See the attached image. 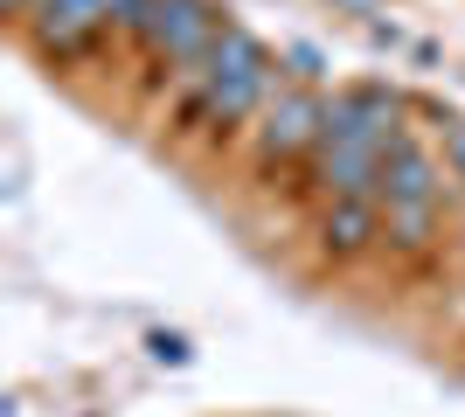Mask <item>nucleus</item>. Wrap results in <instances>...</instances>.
<instances>
[{
	"label": "nucleus",
	"instance_id": "nucleus-1",
	"mask_svg": "<svg viewBox=\"0 0 465 417\" xmlns=\"http://www.w3.org/2000/svg\"><path fill=\"white\" fill-rule=\"evenodd\" d=\"M223 35H230V21L215 15L209 0H160L146 49H153V63L167 70V77H194V70L215 56V42H223Z\"/></svg>",
	"mask_w": 465,
	"mask_h": 417
},
{
	"label": "nucleus",
	"instance_id": "nucleus-2",
	"mask_svg": "<svg viewBox=\"0 0 465 417\" xmlns=\"http://www.w3.org/2000/svg\"><path fill=\"white\" fill-rule=\"evenodd\" d=\"M320 133H327V98H312V91H278L257 112V154L264 160L320 154Z\"/></svg>",
	"mask_w": 465,
	"mask_h": 417
},
{
	"label": "nucleus",
	"instance_id": "nucleus-3",
	"mask_svg": "<svg viewBox=\"0 0 465 417\" xmlns=\"http://www.w3.org/2000/svg\"><path fill=\"white\" fill-rule=\"evenodd\" d=\"M396 139H403V119H396V98H389V91H341V98L327 104L320 146H375V154H389Z\"/></svg>",
	"mask_w": 465,
	"mask_h": 417
},
{
	"label": "nucleus",
	"instance_id": "nucleus-4",
	"mask_svg": "<svg viewBox=\"0 0 465 417\" xmlns=\"http://www.w3.org/2000/svg\"><path fill=\"white\" fill-rule=\"evenodd\" d=\"M28 28H35V42L49 56H77L112 28V0H35Z\"/></svg>",
	"mask_w": 465,
	"mask_h": 417
},
{
	"label": "nucleus",
	"instance_id": "nucleus-5",
	"mask_svg": "<svg viewBox=\"0 0 465 417\" xmlns=\"http://www.w3.org/2000/svg\"><path fill=\"white\" fill-rule=\"evenodd\" d=\"M306 188H320L327 202H348V195L382 202V154L375 146H320Z\"/></svg>",
	"mask_w": 465,
	"mask_h": 417
},
{
	"label": "nucleus",
	"instance_id": "nucleus-6",
	"mask_svg": "<svg viewBox=\"0 0 465 417\" xmlns=\"http://www.w3.org/2000/svg\"><path fill=\"white\" fill-rule=\"evenodd\" d=\"M312 237H320V251H327V258H361V251H375V243H382V202H369V195L327 202V209H320V223H312Z\"/></svg>",
	"mask_w": 465,
	"mask_h": 417
},
{
	"label": "nucleus",
	"instance_id": "nucleus-7",
	"mask_svg": "<svg viewBox=\"0 0 465 417\" xmlns=\"http://www.w3.org/2000/svg\"><path fill=\"white\" fill-rule=\"evenodd\" d=\"M438 181H445V167L417 146V139H396L382 154V209H403V202H438Z\"/></svg>",
	"mask_w": 465,
	"mask_h": 417
},
{
	"label": "nucleus",
	"instance_id": "nucleus-8",
	"mask_svg": "<svg viewBox=\"0 0 465 417\" xmlns=\"http://www.w3.org/2000/svg\"><path fill=\"white\" fill-rule=\"evenodd\" d=\"M382 243L403 251V258H424L438 243V202H403V209H382Z\"/></svg>",
	"mask_w": 465,
	"mask_h": 417
},
{
	"label": "nucleus",
	"instance_id": "nucleus-9",
	"mask_svg": "<svg viewBox=\"0 0 465 417\" xmlns=\"http://www.w3.org/2000/svg\"><path fill=\"white\" fill-rule=\"evenodd\" d=\"M445 167L451 181H465V125H445Z\"/></svg>",
	"mask_w": 465,
	"mask_h": 417
},
{
	"label": "nucleus",
	"instance_id": "nucleus-10",
	"mask_svg": "<svg viewBox=\"0 0 465 417\" xmlns=\"http://www.w3.org/2000/svg\"><path fill=\"white\" fill-rule=\"evenodd\" d=\"M7 15H15V21H28V15H35V0H7Z\"/></svg>",
	"mask_w": 465,
	"mask_h": 417
}]
</instances>
